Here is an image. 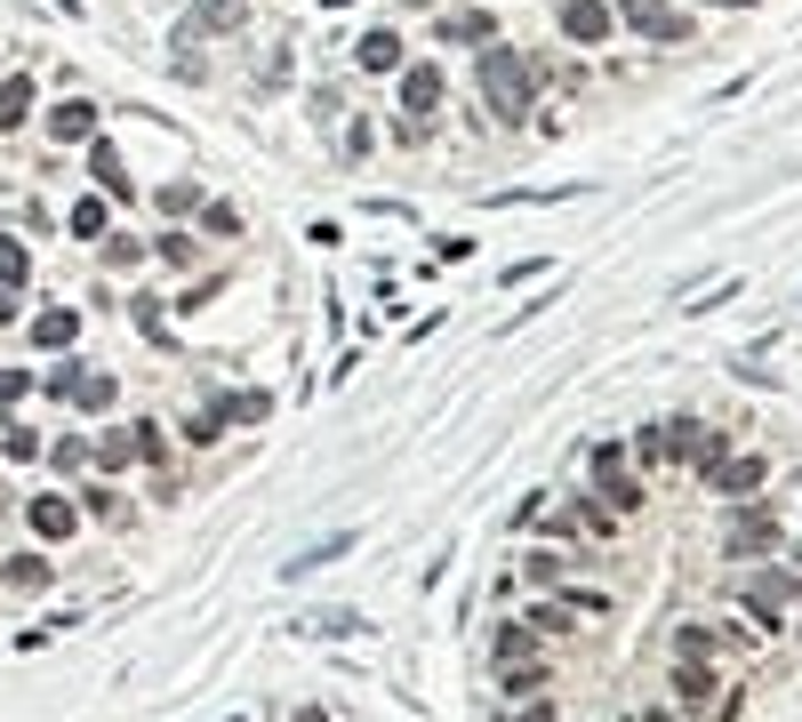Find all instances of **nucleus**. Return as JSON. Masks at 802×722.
Returning a JSON list of instances; mask_svg holds the SVG:
<instances>
[{"mask_svg": "<svg viewBox=\"0 0 802 722\" xmlns=\"http://www.w3.org/2000/svg\"><path fill=\"white\" fill-rule=\"evenodd\" d=\"M128 314H137V329L153 337V346H169V322H161V305H153V297H137V305H128Z\"/></svg>", "mask_w": 802, "mask_h": 722, "instance_id": "cd10ccee", "label": "nucleus"}, {"mask_svg": "<svg viewBox=\"0 0 802 722\" xmlns=\"http://www.w3.org/2000/svg\"><path fill=\"white\" fill-rule=\"evenodd\" d=\"M338 555H353V530H329L321 546H306V555H289V578H306V570H321V562H338Z\"/></svg>", "mask_w": 802, "mask_h": 722, "instance_id": "f3484780", "label": "nucleus"}, {"mask_svg": "<svg viewBox=\"0 0 802 722\" xmlns=\"http://www.w3.org/2000/svg\"><path fill=\"white\" fill-rule=\"evenodd\" d=\"M618 24H634L642 41H690V17L675 9V0H626Z\"/></svg>", "mask_w": 802, "mask_h": 722, "instance_id": "39448f33", "label": "nucleus"}, {"mask_svg": "<svg viewBox=\"0 0 802 722\" xmlns=\"http://www.w3.org/2000/svg\"><path fill=\"white\" fill-rule=\"evenodd\" d=\"M0 578H9V587H49V562H41V555H9V570H0Z\"/></svg>", "mask_w": 802, "mask_h": 722, "instance_id": "a878e982", "label": "nucleus"}, {"mask_svg": "<svg viewBox=\"0 0 802 722\" xmlns=\"http://www.w3.org/2000/svg\"><path fill=\"white\" fill-rule=\"evenodd\" d=\"M497 691H506V699L546 691V659H497Z\"/></svg>", "mask_w": 802, "mask_h": 722, "instance_id": "4468645a", "label": "nucleus"}, {"mask_svg": "<svg viewBox=\"0 0 802 722\" xmlns=\"http://www.w3.org/2000/svg\"><path fill=\"white\" fill-rule=\"evenodd\" d=\"M200 233H241V210H233V201H200Z\"/></svg>", "mask_w": 802, "mask_h": 722, "instance_id": "393cba45", "label": "nucleus"}, {"mask_svg": "<svg viewBox=\"0 0 802 722\" xmlns=\"http://www.w3.org/2000/svg\"><path fill=\"white\" fill-rule=\"evenodd\" d=\"M9 458H41V434H32V426H9Z\"/></svg>", "mask_w": 802, "mask_h": 722, "instance_id": "72a5a7b5", "label": "nucleus"}, {"mask_svg": "<svg viewBox=\"0 0 802 722\" xmlns=\"http://www.w3.org/2000/svg\"><path fill=\"white\" fill-rule=\"evenodd\" d=\"M522 722H562V714H554V699H546V706H529V714H522Z\"/></svg>", "mask_w": 802, "mask_h": 722, "instance_id": "c9c22d12", "label": "nucleus"}, {"mask_svg": "<svg viewBox=\"0 0 802 722\" xmlns=\"http://www.w3.org/2000/svg\"><path fill=\"white\" fill-rule=\"evenodd\" d=\"M113 394H121V386H113L105 369H81V386H73V401H81V409H113Z\"/></svg>", "mask_w": 802, "mask_h": 722, "instance_id": "5701e85b", "label": "nucleus"}, {"mask_svg": "<svg viewBox=\"0 0 802 722\" xmlns=\"http://www.w3.org/2000/svg\"><path fill=\"white\" fill-rule=\"evenodd\" d=\"M353 64H361V73H401V32H361Z\"/></svg>", "mask_w": 802, "mask_h": 722, "instance_id": "ddd939ff", "label": "nucleus"}, {"mask_svg": "<svg viewBox=\"0 0 802 722\" xmlns=\"http://www.w3.org/2000/svg\"><path fill=\"white\" fill-rule=\"evenodd\" d=\"M482 96H490V113L497 121H529V64L514 57V49H497V41H482Z\"/></svg>", "mask_w": 802, "mask_h": 722, "instance_id": "f257e3e1", "label": "nucleus"}, {"mask_svg": "<svg viewBox=\"0 0 802 722\" xmlns=\"http://www.w3.org/2000/svg\"><path fill=\"white\" fill-rule=\"evenodd\" d=\"M570 530H578L586 546H610V538H618V522H610L602 506H570Z\"/></svg>", "mask_w": 802, "mask_h": 722, "instance_id": "aec40b11", "label": "nucleus"}, {"mask_svg": "<svg viewBox=\"0 0 802 722\" xmlns=\"http://www.w3.org/2000/svg\"><path fill=\"white\" fill-rule=\"evenodd\" d=\"M747 602H754V618H762V627H779V610H786V602H802V587H794L786 570H754Z\"/></svg>", "mask_w": 802, "mask_h": 722, "instance_id": "0eeeda50", "label": "nucleus"}, {"mask_svg": "<svg viewBox=\"0 0 802 722\" xmlns=\"http://www.w3.org/2000/svg\"><path fill=\"white\" fill-rule=\"evenodd\" d=\"M161 210L185 217V210H200V193H193V185H169V193H161Z\"/></svg>", "mask_w": 802, "mask_h": 722, "instance_id": "473e14b6", "label": "nucleus"}, {"mask_svg": "<svg viewBox=\"0 0 802 722\" xmlns=\"http://www.w3.org/2000/svg\"><path fill=\"white\" fill-rule=\"evenodd\" d=\"M722 9H754V0H722Z\"/></svg>", "mask_w": 802, "mask_h": 722, "instance_id": "ea45409f", "label": "nucleus"}, {"mask_svg": "<svg viewBox=\"0 0 802 722\" xmlns=\"http://www.w3.org/2000/svg\"><path fill=\"white\" fill-rule=\"evenodd\" d=\"M329 9H346V0H329Z\"/></svg>", "mask_w": 802, "mask_h": 722, "instance_id": "a19ab883", "label": "nucleus"}, {"mask_svg": "<svg viewBox=\"0 0 802 722\" xmlns=\"http://www.w3.org/2000/svg\"><path fill=\"white\" fill-rule=\"evenodd\" d=\"M145 241H128V233H105V265H137Z\"/></svg>", "mask_w": 802, "mask_h": 722, "instance_id": "2f4dec72", "label": "nucleus"}, {"mask_svg": "<svg viewBox=\"0 0 802 722\" xmlns=\"http://www.w3.org/2000/svg\"><path fill=\"white\" fill-rule=\"evenodd\" d=\"M32 113V81H0V129H24Z\"/></svg>", "mask_w": 802, "mask_h": 722, "instance_id": "4be33fe9", "label": "nucleus"}, {"mask_svg": "<svg viewBox=\"0 0 802 722\" xmlns=\"http://www.w3.org/2000/svg\"><path fill=\"white\" fill-rule=\"evenodd\" d=\"M698 474H707V490H722V498H754V490H762V474H771V466H762V458H730V450H714V441H707V458H698Z\"/></svg>", "mask_w": 802, "mask_h": 722, "instance_id": "7ed1b4c3", "label": "nucleus"}, {"mask_svg": "<svg viewBox=\"0 0 802 722\" xmlns=\"http://www.w3.org/2000/svg\"><path fill=\"white\" fill-rule=\"evenodd\" d=\"M24 386H32L24 369H0V401H24Z\"/></svg>", "mask_w": 802, "mask_h": 722, "instance_id": "f704fd0d", "label": "nucleus"}, {"mask_svg": "<svg viewBox=\"0 0 802 722\" xmlns=\"http://www.w3.org/2000/svg\"><path fill=\"white\" fill-rule=\"evenodd\" d=\"M666 674H675V699H682V706H714V699H722V674H714L707 659H682V667H666Z\"/></svg>", "mask_w": 802, "mask_h": 722, "instance_id": "1a4fd4ad", "label": "nucleus"}, {"mask_svg": "<svg viewBox=\"0 0 802 722\" xmlns=\"http://www.w3.org/2000/svg\"><path fill=\"white\" fill-rule=\"evenodd\" d=\"M128 441H137V458H153V466L169 458V441H161V426H153V418H137V434H128Z\"/></svg>", "mask_w": 802, "mask_h": 722, "instance_id": "c85d7f7f", "label": "nucleus"}, {"mask_svg": "<svg viewBox=\"0 0 802 722\" xmlns=\"http://www.w3.org/2000/svg\"><path fill=\"white\" fill-rule=\"evenodd\" d=\"M128 458H137V441H128V434H105V441H96V466H105V474H121Z\"/></svg>", "mask_w": 802, "mask_h": 722, "instance_id": "bb28decb", "label": "nucleus"}, {"mask_svg": "<svg viewBox=\"0 0 802 722\" xmlns=\"http://www.w3.org/2000/svg\"><path fill=\"white\" fill-rule=\"evenodd\" d=\"M73 233H81V241H105V233H113V201H105V193H89L81 210H73Z\"/></svg>", "mask_w": 802, "mask_h": 722, "instance_id": "6ab92c4d", "label": "nucleus"}, {"mask_svg": "<svg viewBox=\"0 0 802 722\" xmlns=\"http://www.w3.org/2000/svg\"><path fill=\"white\" fill-rule=\"evenodd\" d=\"M779 546V522L762 506H747V513H730V530H722V555L730 562H754V555H771Z\"/></svg>", "mask_w": 802, "mask_h": 722, "instance_id": "20e7f679", "label": "nucleus"}, {"mask_svg": "<svg viewBox=\"0 0 802 722\" xmlns=\"http://www.w3.org/2000/svg\"><path fill=\"white\" fill-rule=\"evenodd\" d=\"M675 650H682V659H714V634H707V627H682Z\"/></svg>", "mask_w": 802, "mask_h": 722, "instance_id": "7c9ffc66", "label": "nucleus"}, {"mask_svg": "<svg viewBox=\"0 0 802 722\" xmlns=\"http://www.w3.org/2000/svg\"><path fill=\"white\" fill-rule=\"evenodd\" d=\"M562 602H570L578 618H602V610H610V594H602V587H570V594H562Z\"/></svg>", "mask_w": 802, "mask_h": 722, "instance_id": "c756f323", "label": "nucleus"}, {"mask_svg": "<svg viewBox=\"0 0 802 722\" xmlns=\"http://www.w3.org/2000/svg\"><path fill=\"white\" fill-rule=\"evenodd\" d=\"M442 32L465 41V49H482V41H497V17L490 9H457V17H442Z\"/></svg>", "mask_w": 802, "mask_h": 722, "instance_id": "dca6fc26", "label": "nucleus"}, {"mask_svg": "<svg viewBox=\"0 0 802 722\" xmlns=\"http://www.w3.org/2000/svg\"><path fill=\"white\" fill-rule=\"evenodd\" d=\"M89 177H96V193H105V201H121V193H128L121 153H113V145H89Z\"/></svg>", "mask_w": 802, "mask_h": 722, "instance_id": "a211bd4d", "label": "nucleus"}, {"mask_svg": "<svg viewBox=\"0 0 802 722\" xmlns=\"http://www.w3.org/2000/svg\"><path fill=\"white\" fill-rule=\"evenodd\" d=\"M586 474H594V490L610 498V513H634V506H642V490H634V481H626V441H594Z\"/></svg>", "mask_w": 802, "mask_h": 722, "instance_id": "f03ea898", "label": "nucleus"}, {"mask_svg": "<svg viewBox=\"0 0 802 722\" xmlns=\"http://www.w3.org/2000/svg\"><path fill=\"white\" fill-rule=\"evenodd\" d=\"M9 314H17V289H0V322H9Z\"/></svg>", "mask_w": 802, "mask_h": 722, "instance_id": "4c0bfd02", "label": "nucleus"}, {"mask_svg": "<svg viewBox=\"0 0 802 722\" xmlns=\"http://www.w3.org/2000/svg\"><path fill=\"white\" fill-rule=\"evenodd\" d=\"M794 555H802V546H794Z\"/></svg>", "mask_w": 802, "mask_h": 722, "instance_id": "79ce46f5", "label": "nucleus"}, {"mask_svg": "<svg viewBox=\"0 0 802 722\" xmlns=\"http://www.w3.org/2000/svg\"><path fill=\"white\" fill-rule=\"evenodd\" d=\"M433 105H442V73H433V64H401V113L433 121Z\"/></svg>", "mask_w": 802, "mask_h": 722, "instance_id": "6e6552de", "label": "nucleus"}, {"mask_svg": "<svg viewBox=\"0 0 802 722\" xmlns=\"http://www.w3.org/2000/svg\"><path fill=\"white\" fill-rule=\"evenodd\" d=\"M642 722H675V714H658V706H650V714H642Z\"/></svg>", "mask_w": 802, "mask_h": 722, "instance_id": "58836bf2", "label": "nucleus"}, {"mask_svg": "<svg viewBox=\"0 0 802 722\" xmlns=\"http://www.w3.org/2000/svg\"><path fill=\"white\" fill-rule=\"evenodd\" d=\"M73 522H81L73 498H32V530L41 538H73Z\"/></svg>", "mask_w": 802, "mask_h": 722, "instance_id": "2eb2a0df", "label": "nucleus"}, {"mask_svg": "<svg viewBox=\"0 0 802 722\" xmlns=\"http://www.w3.org/2000/svg\"><path fill=\"white\" fill-rule=\"evenodd\" d=\"M225 418H233V426H265V418H274V394H257V386H249V394H233V401H225Z\"/></svg>", "mask_w": 802, "mask_h": 722, "instance_id": "412c9836", "label": "nucleus"}, {"mask_svg": "<svg viewBox=\"0 0 802 722\" xmlns=\"http://www.w3.org/2000/svg\"><path fill=\"white\" fill-rule=\"evenodd\" d=\"M24 273H32L24 241H9V233H0V289H24Z\"/></svg>", "mask_w": 802, "mask_h": 722, "instance_id": "b1692460", "label": "nucleus"}, {"mask_svg": "<svg viewBox=\"0 0 802 722\" xmlns=\"http://www.w3.org/2000/svg\"><path fill=\"white\" fill-rule=\"evenodd\" d=\"M289 722H329V714H321V706H297V714H289Z\"/></svg>", "mask_w": 802, "mask_h": 722, "instance_id": "e433bc0d", "label": "nucleus"}, {"mask_svg": "<svg viewBox=\"0 0 802 722\" xmlns=\"http://www.w3.org/2000/svg\"><path fill=\"white\" fill-rule=\"evenodd\" d=\"M49 136H56V145H81V136H96V105H89V96L56 105V113H49Z\"/></svg>", "mask_w": 802, "mask_h": 722, "instance_id": "9b49d317", "label": "nucleus"}, {"mask_svg": "<svg viewBox=\"0 0 802 722\" xmlns=\"http://www.w3.org/2000/svg\"><path fill=\"white\" fill-rule=\"evenodd\" d=\"M73 337H81V314H73V305H49V314L32 322V346H49V354H64Z\"/></svg>", "mask_w": 802, "mask_h": 722, "instance_id": "f8f14e48", "label": "nucleus"}, {"mask_svg": "<svg viewBox=\"0 0 802 722\" xmlns=\"http://www.w3.org/2000/svg\"><path fill=\"white\" fill-rule=\"evenodd\" d=\"M562 32H570L578 49H602L618 32V17H610V0H562Z\"/></svg>", "mask_w": 802, "mask_h": 722, "instance_id": "423d86ee", "label": "nucleus"}, {"mask_svg": "<svg viewBox=\"0 0 802 722\" xmlns=\"http://www.w3.org/2000/svg\"><path fill=\"white\" fill-rule=\"evenodd\" d=\"M658 458H707V426H698V418H666L658 426Z\"/></svg>", "mask_w": 802, "mask_h": 722, "instance_id": "9d476101", "label": "nucleus"}]
</instances>
